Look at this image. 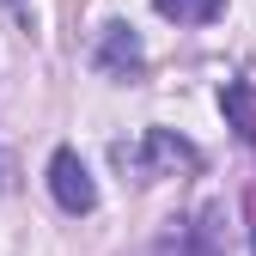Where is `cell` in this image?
I'll list each match as a JSON object with an SVG mask.
<instances>
[{
  "instance_id": "cell-4",
  "label": "cell",
  "mask_w": 256,
  "mask_h": 256,
  "mask_svg": "<svg viewBox=\"0 0 256 256\" xmlns=\"http://www.w3.org/2000/svg\"><path fill=\"white\" fill-rule=\"evenodd\" d=\"M220 110L238 122V140H256V92L250 86H226L220 92Z\"/></svg>"
},
{
  "instance_id": "cell-1",
  "label": "cell",
  "mask_w": 256,
  "mask_h": 256,
  "mask_svg": "<svg viewBox=\"0 0 256 256\" xmlns=\"http://www.w3.org/2000/svg\"><path fill=\"white\" fill-rule=\"evenodd\" d=\"M116 165L134 177V183H158V177L196 171V165H202V152L189 146L183 134H171V128H146L134 146H128V140H116Z\"/></svg>"
},
{
  "instance_id": "cell-5",
  "label": "cell",
  "mask_w": 256,
  "mask_h": 256,
  "mask_svg": "<svg viewBox=\"0 0 256 256\" xmlns=\"http://www.w3.org/2000/svg\"><path fill=\"white\" fill-rule=\"evenodd\" d=\"M165 18H177V24H214L220 12H226V0H152Z\"/></svg>"
},
{
  "instance_id": "cell-3",
  "label": "cell",
  "mask_w": 256,
  "mask_h": 256,
  "mask_svg": "<svg viewBox=\"0 0 256 256\" xmlns=\"http://www.w3.org/2000/svg\"><path fill=\"white\" fill-rule=\"evenodd\" d=\"M98 68L116 74V80H128V74L146 68V49H140V37H134V24H104V37H98Z\"/></svg>"
},
{
  "instance_id": "cell-2",
  "label": "cell",
  "mask_w": 256,
  "mask_h": 256,
  "mask_svg": "<svg viewBox=\"0 0 256 256\" xmlns=\"http://www.w3.org/2000/svg\"><path fill=\"white\" fill-rule=\"evenodd\" d=\"M49 196H55L61 214H92L98 208V183H92L86 158L74 146H55V158H49Z\"/></svg>"
}]
</instances>
